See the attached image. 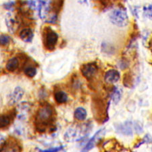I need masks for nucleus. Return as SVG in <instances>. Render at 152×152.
<instances>
[{"label":"nucleus","instance_id":"obj_1","mask_svg":"<svg viewBox=\"0 0 152 152\" xmlns=\"http://www.w3.org/2000/svg\"><path fill=\"white\" fill-rule=\"evenodd\" d=\"M27 4L31 10L37 11L41 19L50 23L57 20V14L53 12L52 2L50 0H28Z\"/></svg>","mask_w":152,"mask_h":152},{"label":"nucleus","instance_id":"obj_2","mask_svg":"<svg viewBox=\"0 0 152 152\" xmlns=\"http://www.w3.org/2000/svg\"><path fill=\"white\" fill-rule=\"evenodd\" d=\"M54 110L50 104H44L39 107L35 117V124L38 130L44 132L48 126H51L54 121Z\"/></svg>","mask_w":152,"mask_h":152},{"label":"nucleus","instance_id":"obj_3","mask_svg":"<svg viewBox=\"0 0 152 152\" xmlns=\"http://www.w3.org/2000/svg\"><path fill=\"white\" fill-rule=\"evenodd\" d=\"M89 127L88 124L70 126L64 133V140L67 142H74L82 139L83 137L87 135Z\"/></svg>","mask_w":152,"mask_h":152},{"label":"nucleus","instance_id":"obj_4","mask_svg":"<svg viewBox=\"0 0 152 152\" xmlns=\"http://www.w3.org/2000/svg\"><path fill=\"white\" fill-rule=\"evenodd\" d=\"M58 41V35L51 28H45L43 31V45L48 50L52 51L55 49Z\"/></svg>","mask_w":152,"mask_h":152},{"label":"nucleus","instance_id":"obj_5","mask_svg":"<svg viewBox=\"0 0 152 152\" xmlns=\"http://www.w3.org/2000/svg\"><path fill=\"white\" fill-rule=\"evenodd\" d=\"M110 20L112 24L118 26H126L129 23V18L126 12L121 9H116L110 14Z\"/></svg>","mask_w":152,"mask_h":152},{"label":"nucleus","instance_id":"obj_6","mask_svg":"<svg viewBox=\"0 0 152 152\" xmlns=\"http://www.w3.org/2000/svg\"><path fill=\"white\" fill-rule=\"evenodd\" d=\"M0 152H22V146L15 139H10L1 145Z\"/></svg>","mask_w":152,"mask_h":152},{"label":"nucleus","instance_id":"obj_7","mask_svg":"<svg viewBox=\"0 0 152 152\" xmlns=\"http://www.w3.org/2000/svg\"><path fill=\"white\" fill-rule=\"evenodd\" d=\"M115 129L117 133L126 136H132L133 134V122L126 121L124 123L115 125Z\"/></svg>","mask_w":152,"mask_h":152},{"label":"nucleus","instance_id":"obj_8","mask_svg":"<svg viewBox=\"0 0 152 152\" xmlns=\"http://www.w3.org/2000/svg\"><path fill=\"white\" fill-rule=\"evenodd\" d=\"M105 134V129H102L97 131L95 134L89 139L84 148L81 149V152H88L94 148L95 145L100 140L102 137Z\"/></svg>","mask_w":152,"mask_h":152},{"label":"nucleus","instance_id":"obj_9","mask_svg":"<svg viewBox=\"0 0 152 152\" xmlns=\"http://www.w3.org/2000/svg\"><path fill=\"white\" fill-rule=\"evenodd\" d=\"M97 66L95 63H87L83 64L80 68L82 75L87 79H91L97 72Z\"/></svg>","mask_w":152,"mask_h":152},{"label":"nucleus","instance_id":"obj_10","mask_svg":"<svg viewBox=\"0 0 152 152\" xmlns=\"http://www.w3.org/2000/svg\"><path fill=\"white\" fill-rule=\"evenodd\" d=\"M6 24L9 31L11 33H14L18 30L19 22L15 16L12 13H8L6 16Z\"/></svg>","mask_w":152,"mask_h":152},{"label":"nucleus","instance_id":"obj_11","mask_svg":"<svg viewBox=\"0 0 152 152\" xmlns=\"http://www.w3.org/2000/svg\"><path fill=\"white\" fill-rule=\"evenodd\" d=\"M24 94V91L23 88L16 87L8 96V104L11 105L18 103L23 98Z\"/></svg>","mask_w":152,"mask_h":152},{"label":"nucleus","instance_id":"obj_12","mask_svg":"<svg viewBox=\"0 0 152 152\" xmlns=\"http://www.w3.org/2000/svg\"><path fill=\"white\" fill-rule=\"evenodd\" d=\"M121 75L118 70L112 69L107 71L105 73L104 79L105 81L108 84H114L117 83L120 80Z\"/></svg>","mask_w":152,"mask_h":152},{"label":"nucleus","instance_id":"obj_13","mask_svg":"<svg viewBox=\"0 0 152 152\" xmlns=\"http://www.w3.org/2000/svg\"><path fill=\"white\" fill-rule=\"evenodd\" d=\"M30 110V105L28 103H23V104H20L18 107V114L17 117L20 120H24L26 118V115Z\"/></svg>","mask_w":152,"mask_h":152},{"label":"nucleus","instance_id":"obj_14","mask_svg":"<svg viewBox=\"0 0 152 152\" xmlns=\"http://www.w3.org/2000/svg\"><path fill=\"white\" fill-rule=\"evenodd\" d=\"M20 37L23 41L26 43H30L33 41L34 34L33 31L29 28L23 29L20 33Z\"/></svg>","mask_w":152,"mask_h":152},{"label":"nucleus","instance_id":"obj_15","mask_svg":"<svg viewBox=\"0 0 152 152\" xmlns=\"http://www.w3.org/2000/svg\"><path fill=\"white\" fill-rule=\"evenodd\" d=\"M19 66V61L17 58H12L8 61L6 68L10 72H14Z\"/></svg>","mask_w":152,"mask_h":152},{"label":"nucleus","instance_id":"obj_16","mask_svg":"<svg viewBox=\"0 0 152 152\" xmlns=\"http://www.w3.org/2000/svg\"><path fill=\"white\" fill-rule=\"evenodd\" d=\"M75 118L79 121H85L87 118V111L85 108L82 107H78L75 111Z\"/></svg>","mask_w":152,"mask_h":152},{"label":"nucleus","instance_id":"obj_17","mask_svg":"<svg viewBox=\"0 0 152 152\" xmlns=\"http://www.w3.org/2000/svg\"><path fill=\"white\" fill-rule=\"evenodd\" d=\"M54 99L58 104H64L68 101V95L62 91H58L54 94Z\"/></svg>","mask_w":152,"mask_h":152},{"label":"nucleus","instance_id":"obj_18","mask_svg":"<svg viewBox=\"0 0 152 152\" xmlns=\"http://www.w3.org/2000/svg\"><path fill=\"white\" fill-rule=\"evenodd\" d=\"M12 122V118L8 114L0 115V129L8 126Z\"/></svg>","mask_w":152,"mask_h":152},{"label":"nucleus","instance_id":"obj_19","mask_svg":"<svg viewBox=\"0 0 152 152\" xmlns=\"http://www.w3.org/2000/svg\"><path fill=\"white\" fill-rule=\"evenodd\" d=\"M111 98L112 102L114 104H117L119 102L120 100H121V91L119 89H118L117 88H115L113 90V91L111 95Z\"/></svg>","mask_w":152,"mask_h":152},{"label":"nucleus","instance_id":"obj_20","mask_svg":"<svg viewBox=\"0 0 152 152\" xmlns=\"http://www.w3.org/2000/svg\"><path fill=\"white\" fill-rule=\"evenodd\" d=\"M24 74H25L27 77L30 78H33L37 75V69L36 68L33 66H28L24 68Z\"/></svg>","mask_w":152,"mask_h":152},{"label":"nucleus","instance_id":"obj_21","mask_svg":"<svg viewBox=\"0 0 152 152\" xmlns=\"http://www.w3.org/2000/svg\"><path fill=\"white\" fill-rule=\"evenodd\" d=\"M11 39L8 35H0V45H7L10 42Z\"/></svg>","mask_w":152,"mask_h":152},{"label":"nucleus","instance_id":"obj_22","mask_svg":"<svg viewBox=\"0 0 152 152\" xmlns=\"http://www.w3.org/2000/svg\"><path fill=\"white\" fill-rule=\"evenodd\" d=\"M151 142H152V137L150 135V134H145V135L143 140H142L141 142H139L140 143L137 145H135V147H136V148H138V147L140 146L141 145H142V144H143V143H151Z\"/></svg>","mask_w":152,"mask_h":152},{"label":"nucleus","instance_id":"obj_23","mask_svg":"<svg viewBox=\"0 0 152 152\" xmlns=\"http://www.w3.org/2000/svg\"><path fill=\"white\" fill-rule=\"evenodd\" d=\"M144 14L148 18L152 20V4L144 8Z\"/></svg>","mask_w":152,"mask_h":152},{"label":"nucleus","instance_id":"obj_24","mask_svg":"<svg viewBox=\"0 0 152 152\" xmlns=\"http://www.w3.org/2000/svg\"><path fill=\"white\" fill-rule=\"evenodd\" d=\"M133 128L137 133H141L143 132V127H142L141 124L138 122H133Z\"/></svg>","mask_w":152,"mask_h":152},{"label":"nucleus","instance_id":"obj_25","mask_svg":"<svg viewBox=\"0 0 152 152\" xmlns=\"http://www.w3.org/2000/svg\"><path fill=\"white\" fill-rule=\"evenodd\" d=\"M64 148V146H58L56 148H51L46 150L41 151V152H59Z\"/></svg>","mask_w":152,"mask_h":152},{"label":"nucleus","instance_id":"obj_26","mask_svg":"<svg viewBox=\"0 0 152 152\" xmlns=\"http://www.w3.org/2000/svg\"><path fill=\"white\" fill-rule=\"evenodd\" d=\"M14 2L13 1H10V2H8V3L5 4H4V8L7 9V10H12V8H13V7L14 6Z\"/></svg>","mask_w":152,"mask_h":152},{"label":"nucleus","instance_id":"obj_27","mask_svg":"<svg viewBox=\"0 0 152 152\" xmlns=\"http://www.w3.org/2000/svg\"><path fill=\"white\" fill-rule=\"evenodd\" d=\"M5 142V137L0 134V145H2Z\"/></svg>","mask_w":152,"mask_h":152},{"label":"nucleus","instance_id":"obj_28","mask_svg":"<svg viewBox=\"0 0 152 152\" xmlns=\"http://www.w3.org/2000/svg\"><path fill=\"white\" fill-rule=\"evenodd\" d=\"M1 106V99H0V107Z\"/></svg>","mask_w":152,"mask_h":152}]
</instances>
